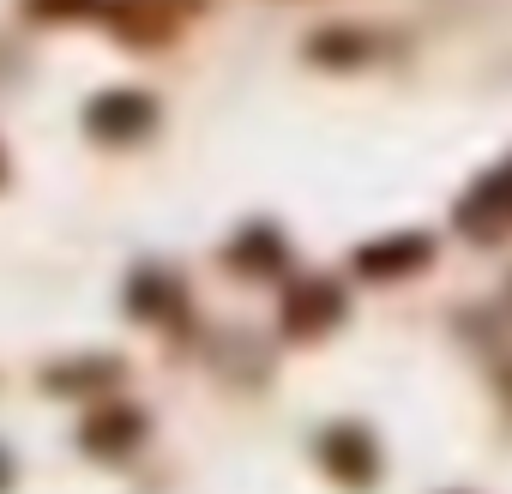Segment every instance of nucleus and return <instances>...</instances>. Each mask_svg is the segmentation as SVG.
<instances>
[{
    "mask_svg": "<svg viewBox=\"0 0 512 494\" xmlns=\"http://www.w3.org/2000/svg\"><path fill=\"white\" fill-rule=\"evenodd\" d=\"M452 223L470 235V241H500L512 235V157L500 169H488L452 211Z\"/></svg>",
    "mask_w": 512,
    "mask_h": 494,
    "instance_id": "obj_1",
    "label": "nucleus"
},
{
    "mask_svg": "<svg viewBox=\"0 0 512 494\" xmlns=\"http://www.w3.org/2000/svg\"><path fill=\"white\" fill-rule=\"evenodd\" d=\"M428 260H434V235L428 229H398V235H380V241H362L356 247V272L374 278V284L416 278Z\"/></svg>",
    "mask_w": 512,
    "mask_h": 494,
    "instance_id": "obj_2",
    "label": "nucleus"
},
{
    "mask_svg": "<svg viewBox=\"0 0 512 494\" xmlns=\"http://www.w3.org/2000/svg\"><path fill=\"white\" fill-rule=\"evenodd\" d=\"M85 127L91 139H109V145H133L157 127V103L145 91H103L85 103Z\"/></svg>",
    "mask_w": 512,
    "mask_h": 494,
    "instance_id": "obj_3",
    "label": "nucleus"
},
{
    "mask_svg": "<svg viewBox=\"0 0 512 494\" xmlns=\"http://www.w3.org/2000/svg\"><path fill=\"white\" fill-rule=\"evenodd\" d=\"M344 284L338 278H296V290L284 296V332L290 338H326L344 320Z\"/></svg>",
    "mask_w": 512,
    "mask_h": 494,
    "instance_id": "obj_4",
    "label": "nucleus"
},
{
    "mask_svg": "<svg viewBox=\"0 0 512 494\" xmlns=\"http://www.w3.org/2000/svg\"><path fill=\"white\" fill-rule=\"evenodd\" d=\"M320 464L344 482V488H368L380 476V446L362 422H332L320 434Z\"/></svg>",
    "mask_w": 512,
    "mask_h": 494,
    "instance_id": "obj_5",
    "label": "nucleus"
},
{
    "mask_svg": "<svg viewBox=\"0 0 512 494\" xmlns=\"http://www.w3.org/2000/svg\"><path fill=\"white\" fill-rule=\"evenodd\" d=\"M97 13L115 25L127 49H163L181 25V7H163V0H103Z\"/></svg>",
    "mask_w": 512,
    "mask_h": 494,
    "instance_id": "obj_6",
    "label": "nucleus"
},
{
    "mask_svg": "<svg viewBox=\"0 0 512 494\" xmlns=\"http://www.w3.org/2000/svg\"><path fill=\"white\" fill-rule=\"evenodd\" d=\"M145 410H133V404H97L91 416H85V428H79V440H85V452L91 458H127V452H139V440H145Z\"/></svg>",
    "mask_w": 512,
    "mask_h": 494,
    "instance_id": "obj_7",
    "label": "nucleus"
},
{
    "mask_svg": "<svg viewBox=\"0 0 512 494\" xmlns=\"http://www.w3.org/2000/svg\"><path fill=\"white\" fill-rule=\"evenodd\" d=\"M127 308H133V320H175V314L187 308V296H181V284H175L169 272L145 266V272H133V284H127Z\"/></svg>",
    "mask_w": 512,
    "mask_h": 494,
    "instance_id": "obj_8",
    "label": "nucleus"
},
{
    "mask_svg": "<svg viewBox=\"0 0 512 494\" xmlns=\"http://www.w3.org/2000/svg\"><path fill=\"white\" fill-rule=\"evenodd\" d=\"M229 266H235V272H247V278H266V272H278V266H284V235H278L272 223H253V229H241V235L229 241Z\"/></svg>",
    "mask_w": 512,
    "mask_h": 494,
    "instance_id": "obj_9",
    "label": "nucleus"
},
{
    "mask_svg": "<svg viewBox=\"0 0 512 494\" xmlns=\"http://www.w3.org/2000/svg\"><path fill=\"white\" fill-rule=\"evenodd\" d=\"M368 49H374L368 31H344V25L308 37V61L314 67H356V61H368Z\"/></svg>",
    "mask_w": 512,
    "mask_h": 494,
    "instance_id": "obj_10",
    "label": "nucleus"
},
{
    "mask_svg": "<svg viewBox=\"0 0 512 494\" xmlns=\"http://www.w3.org/2000/svg\"><path fill=\"white\" fill-rule=\"evenodd\" d=\"M103 380H115V362H103V356L73 362V368H49V374H43L49 392H79V386H103Z\"/></svg>",
    "mask_w": 512,
    "mask_h": 494,
    "instance_id": "obj_11",
    "label": "nucleus"
},
{
    "mask_svg": "<svg viewBox=\"0 0 512 494\" xmlns=\"http://www.w3.org/2000/svg\"><path fill=\"white\" fill-rule=\"evenodd\" d=\"M103 0H25V13L31 19H85V13H97Z\"/></svg>",
    "mask_w": 512,
    "mask_h": 494,
    "instance_id": "obj_12",
    "label": "nucleus"
},
{
    "mask_svg": "<svg viewBox=\"0 0 512 494\" xmlns=\"http://www.w3.org/2000/svg\"><path fill=\"white\" fill-rule=\"evenodd\" d=\"M13 488V458H7V446H0V494Z\"/></svg>",
    "mask_w": 512,
    "mask_h": 494,
    "instance_id": "obj_13",
    "label": "nucleus"
},
{
    "mask_svg": "<svg viewBox=\"0 0 512 494\" xmlns=\"http://www.w3.org/2000/svg\"><path fill=\"white\" fill-rule=\"evenodd\" d=\"M0 181H7V157H0Z\"/></svg>",
    "mask_w": 512,
    "mask_h": 494,
    "instance_id": "obj_14",
    "label": "nucleus"
}]
</instances>
